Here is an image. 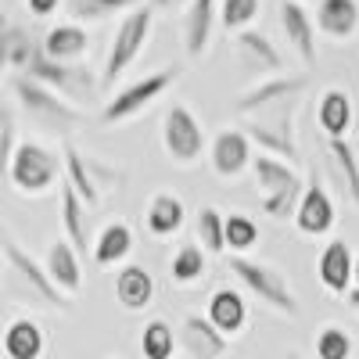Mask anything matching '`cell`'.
I'll return each instance as SVG.
<instances>
[{
	"instance_id": "6da1fadb",
	"label": "cell",
	"mask_w": 359,
	"mask_h": 359,
	"mask_svg": "<svg viewBox=\"0 0 359 359\" xmlns=\"http://www.w3.org/2000/svg\"><path fill=\"white\" fill-rule=\"evenodd\" d=\"M0 259H4V284H8V291L18 298V302L69 313V298L50 284L47 269L29 255L8 230H0Z\"/></svg>"
},
{
	"instance_id": "7a4b0ae2",
	"label": "cell",
	"mask_w": 359,
	"mask_h": 359,
	"mask_svg": "<svg viewBox=\"0 0 359 359\" xmlns=\"http://www.w3.org/2000/svg\"><path fill=\"white\" fill-rule=\"evenodd\" d=\"M15 97L18 104L25 108V115L33 118V123H40L43 130L50 133H69L72 126L83 123V111L76 104H69L65 97H57L54 90H47L43 83L29 79V76H15Z\"/></svg>"
},
{
	"instance_id": "3957f363",
	"label": "cell",
	"mask_w": 359,
	"mask_h": 359,
	"mask_svg": "<svg viewBox=\"0 0 359 359\" xmlns=\"http://www.w3.org/2000/svg\"><path fill=\"white\" fill-rule=\"evenodd\" d=\"M230 269L241 280L259 302H266L269 309H277L280 316H298V302H294V291L287 284V277L273 266H262V262H252L245 255H230Z\"/></svg>"
},
{
	"instance_id": "277c9868",
	"label": "cell",
	"mask_w": 359,
	"mask_h": 359,
	"mask_svg": "<svg viewBox=\"0 0 359 359\" xmlns=\"http://www.w3.org/2000/svg\"><path fill=\"white\" fill-rule=\"evenodd\" d=\"M294 111H298V101H287V104H277L273 108V118H248V140L262 144L266 151L262 155H273L280 162H287L291 169L302 162V151H298V137H294Z\"/></svg>"
},
{
	"instance_id": "5b68a950",
	"label": "cell",
	"mask_w": 359,
	"mask_h": 359,
	"mask_svg": "<svg viewBox=\"0 0 359 359\" xmlns=\"http://www.w3.org/2000/svg\"><path fill=\"white\" fill-rule=\"evenodd\" d=\"M57 172H62V162H57L43 144L18 140L15 155H11V165H8V180H11L15 191H22V194H43V191L54 187Z\"/></svg>"
},
{
	"instance_id": "8992f818",
	"label": "cell",
	"mask_w": 359,
	"mask_h": 359,
	"mask_svg": "<svg viewBox=\"0 0 359 359\" xmlns=\"http://www.w3.org/2000/svg\"><path fill=\"white\" fill-rule=\"evenodd\" d=\"M22 76L43 83L47 90H54L57 97H69V101H90L97 94V79H94L90 69H79V65L72 69V65H62V62H50L40 47H36L33 57H29V65H25Z\"/></svg>"
},
{
	"instance_id": "52a82bcc",
	"label": "cell",
	"mask_w": 359,
	"mask_h": 359,
	"mask_svg": "<svg viewBox=\"0 0 359 359\" xmlns=\"http://www.w3.org/2000/svg\"><path fill=\"white\" fill-rule=\"evenodd\" d=\"M147 33H151V8H133V11L123 18V25H118L115 40H111L108 62H104V76H101L104 86H111V83L140 57V50H144V43H147Z\"/></svg>"
},
{
	"instance_id": "ba28073f",
	"label": "cell",
	"mask_w": 359,
	"mask_h": 359,
	"mask_svg": "<svg viewBox=\"0 0 359 359\" xmlns=\"http://www.w3.org/2000/svg\"><path fill=\"white\" fill-rule=\"evenodd\" d=\"M176 65H169V69H162V72H151V76H144V79H137V83H130V86H123L118 94L104 104V111H101V118L108 126H115V123H126V118H133L137 111H144L151 101H158L165 90L176 83Z\"/></svg>"
},
{
	"instance_id": "9c48e42d",
	"label": "cell",
	"mask_w": 359,
	"mask_h": 359,
	"mask_svg": "<svg viewBox=\"0 0 359 359\" xmlns=\"http://www.w3.org/2000/svg\"><path fill=\"white\" fill-rule=\"evenodd\" d=\"M162 144L176 165H194L205 151V133H201L198 115L184 104H172L162 123Z\"/></svg>"
},
{
	"instance_id": "30bf717a",
	"label": "cell",
	"mask_w": 359,
	"mask_h": 359,
	"mask_svg": "<svg viewBox=\"0 0 359 359\" xmlns=\"http://www.w3.org/2000/svg\"><path fill=\"white\" fill-rule=\"evenodd\" d=\"M309 79L306 76H273V79H259L255 86H248L245 94H237L233 111L248 115V111H262V108H277L287 101H298V94H306Z\"/></svg>"
},
{
	"instance_id": "8fae6325",
	"label": "cell",
	"mask_w": 359,
	"mask_h": 359,
	"mask_svg": "<svg viewBox=\"0 0 359 359\" xmlns=\"http://www.w3.org/2000/svg\"><path fill=\"white\" fill-rule=\"evenodd\" d=\"M233 54H237V62H241V69L248 76H259V79L284 76V57L273 43H269L266 33H255V29L233 33Z\"/></svg>"
},
{
	"instance_id": "7c38bea8",
	"label": "cell",
	"mask_w": 359,
	"mask_h": 359,
	"mask_svg": "<svg viewBox=\"0 0 359 359\" xmlns=\"http://www.w3.org/2000/svg\"><path fill=\"white\" fill-rule=\"evenodd\" d=\"M334 223H338L334 201H331V194H327V187L320 184V176L313 172L309 187L302 191V201H298V208H294V226L306 237H323V233H331Z\"/></svg>"
},
{
	"instance_id": "4fadbf2b",
	"label": "cell",
	"mask_w": 359,
	"mask_h": 359,
	"mask_svg": "<svg viewBox=\"0 0 359 359\" xmlns=\"http://www.w3.org/2000/svg\"><path fill=\"white\" fill-rule=\"evenodd\" d=\"M62 165H65V184L76 191V198L83 201V205H97L101 201V176L104 180H115L118 172H111V169H104V165H97L94 158H86L76 144H65V158H62Z\"/></svg>"
},
{
	"instance_id": "5bb4252c",
	"label": "cell",
	"mask_w": 359,
	"mask_h": 359,
	"mask_svg": "<svg viewBox=\"0 0 359 359\" xmlns=\"http://www.w3.org/2000/svg\"><path fill=\"white\" fill-rule=\"evenodd\" d=\"M176 345H184L187 359H223L230 348V338L219 334L205 316H187L176 331Z\"/></svg>"
},
{
	"instance_id": "9a60e30c",
	"label": "cell",
	"mask_w": 359,
	"mask_h": 359,
	"mask_svg": "<svg viewBox=\"0 0 359 359\" xmlns=\"http://www.w3.org/2000/svg\"><path fill=\"white\" fill-rule=\"evenodd\" d=\"M208 158H212L216 176H223V180L241 176V172L252 165V147H248L245 130H223V133H216Z\"/></svg>"
},
{
	"instance_id": "2e32d148",
	"label": "cell",
	"mask_w": 359,
	"mask_h": 359,
	"mask_svg": "<svg viewBox=\"0 0 359 359\" xmlns=\"http://www.w3.org/2000/svg\"><path fill=\"white\" fill-rule=\"evenodd\" d=\"M280 25H284V36L294 47V54L313 69L316 65V36H313V18L306 15V4L284 0L280 4Z\"/></svg>"
},
{
	"instance_id": "e0dca14e",
	"label": "cell",
	"mask_w": 359,
	"mask_h": 359,
	"mask_svg": "<svg viewBox=\"0 0 359 359\" xmlns=\"http://www.w3.org/2000/svg\"><path fill=\"white\" fill-rule=\"evenodd\" d=\"M216 0H191L184 8V47L191 57H201L208 50V40H212V29H216Z\"/></svg>"
},
{
	"instance_id": "ac0fdd59",
	"label": "cell",
	"mask_w": 359,
	"mask_h": 359,
	"mask_svg": "<svg viewBox=\"0 0 359 359\" xmlns=\"http://www.w3.org/2000/svg\"><path fill=\"white\" fill-rule=\"evenodd\" d=\"M205 320L216 327L219 334H237L241 327L248 323V302H245V294L241 291H233V287H219L212 298H208V313Z\"/></svg>"
},
{
	"instance_id": "d6986e66",
	"label": "cell",
	"mask_w": 359,
	"mask_h": 359,
	"mask_svg": "<svg viewBox=\"0 0 359 359\" xmlns=\"http://www.w3.org/2000/svg\"><path fill=\"white\" fill-rule=\"evenodd\" d=\"M43 269H47L50 284L62 291L65 298L83 291V266H79V255H76V248H72L69 241H54V245H50Z\"/></svg>"
},
{
	"instance_id": "ffe728a7",
	"label": "cell",
	"mask_w": 359,
	"mask_h": 359,
	"mask_svg": "<svg viewBox=\"0 0 359 359\" xmlns=\"http://www.w3.org/2000/svg\"><path fill=\"white\" fill-rule=\"evenodd\" d=\"M352 252L345 241H331L323 252H320V262H316V273H320V284L331 291V294H348V284H352Z\"/></svg>"
},
{
	"instance_id": "44dd1931",
	"label": "cell",
	"mask_w": 359,
	"mask_h": 359,
	"mask_svg": "<svg viewBox=\"0 0 359 359\" xmlns=\"http://www.w3.org/2000/svg\"><path fill=\"white\" fill-rule=\"evenodd\" d=\"M115 298H118V306H123L126 313L147 309V306H151V298H155L151 273H147L144 266H123V269H118V277H115Z\"/></svg>"
},
{
	"instance_id": "7402d4cb",
	"label": "cell",
	"mask_w": 359,
	"mask_h": 359,
	"mask_svg": "<svg viewBox=\"0 0 359 359\" xmlns=\"http://www.w3.org/2000/svg\"><path fill=\"white\" fill-rule=\"evenodd\" d=\"M43 348H47V334L36 320L18 316L8 323V331H4V355L8 359H40Z\"/></svg>"
},
{
	"instance_id": "603a6c76",
	"label": "cell",
	"mask_w": 359,
	"mask_h": 359,
	"mask_svg": "<svg viewBox=\"0 0 359 359\" xmlns=\"http://www.w3.org/2000/svg\"><path fill=\"white\" fill-rule=\"evenodd\" d=\"M316 29L327 36H334V40H348L359 29V4L355 0H320Z\"/></svg>"
},
{
	"instance_id": "cb8c5ba5",
	"label": "cell",
	"mask_w": 359,
	"mask_h": 359,
	"mask_svg": "<svg viewBox=\"0 0 359 359\" xmlns=\"http://www.w3.org/2000/svg\"><path fill=\"white\" fill-rule=\"evenodd\" d=\"M86 43H90V40H86V29L76 25V22H65V25H54L50 33L43 36L40 50L50 57V62L69 65V62H76V57L86 54Z\"/></svg>"
},
{
	"instance_id": "d4e9b609",
	"label": "cell",
	"mask_w": 359,
	"mask_h": 359,
	"mask_svg": "<svg viewBox=\"0 0 359 359\" xmlns=\"http://www.w3.org/2000/svg\"><path fill=\"white\" fill-rule=\"evenodd\" d=\"M316 123L331 140H341L348 133V126H352V101H348L345 90H323L320 104H316Z\"/></svg>"
},
{
	"instance_id": "484cf974",
	"label": "cell",
	"mask_w": 359,
	"mask_h": 359,
	"mask_svg": "<svg viewBox=\"0 0 359 359\" xmlns=\"http://www.w3.org/2000/svg\"><path fill=\"white\" fill-rule=\"evenodd\" d=\"M252 172H255V184H259L262 198L302 184V180H298V169H291L287 162H280L273 155H252Z\"/></svg>"
},
{
	"instance_id": "4316f807",
	"label": "cell",
	"mask_w": 359,
	"mask_h": 359,
	"mask_svg": "<svg viewBox=\"0 0 359 359\" xmlns=\"http://www.w3.org/2000/svg\"><path fill=\"white\" fill-rule=\"evenodd\" d=\"M327 158H331V169L341 180L348 201L359 205V151L341 137V140H327Z\"/></svg>"
},
{
	"instance_id": "83f0119b",
	"label": "cell",
	"mask_w": 359,
	"mask_h": 359,
	"mask_svg": "<svg viewBox=\"0 0 359 359\" xmlns=\"http://www.w3.org/2000/svg\"><path fill=\"white\" fill-rule=\"evenodd\" d=\"M187 219V208L176 194H155L147 205V230L155 237H172Z\"/></svg>"
},
{
	"instance_id": "f1b7e54d",
	"label": "cell",
	"mask_w": 359,
	"mask_h": 359,
	"mask_svg": "<svg viewBox=\"0 0 359 359\" xmlns=\"http://www.w3.org/2000/svg\"><path fill=\"white\" fill-rule=\"evenodd\" d=\"M130 252H133V230L126 223H108L94 241V262L97 266H115Z\"/></svg>"
},
{
	"instance_id": "f546056e",
	"label": "cell",
	"mask_w": 359,
	"mask_h": 359,
	"mask_svg": "<svg viewBox=\"0 0 359 359\" xmlns=\"http://www.w3.org/2000/svg\"><path fill=\"white\" fill-rule=\"evenodd\" d=\"M62 226H65V241L79 252L90 248V237H86V216H83V201L76 198V191L69 184H62Z\"/></svg>"
},
{
	"instance_id": "4dcf8cb0",
	"label": "cell",
	"mask_w": 359,
	"mask_h": 359,
	"mask_svg": "<svg viewBox=\"0 0 359 359\" xmlns=\"http://www.w3.org/2000/svg\"><path fill=\"white\" fill-rule=\"evenodd\" d=\"M176 352V331L165 320H147L140 331V355L144 359H172Z\"/></svg>"
},
{
	"instance_id": "1f68e13d",
	"label": "cell",
	"mask_w": 359,
	"mask_h": 359,
	"mask_svg": "<svg viewBox=\"0 0 359 359\" xmlns=\"http://www.w3.org/2000/svg\"><path fill=\"white\" fill-rule=\"evenodd\" d=\"M223 241H226V252H233V255H245L248 248H255V241H259L255 219L241 216V212L223 216Z\"/></svg>"
},
{
	"instance_id": "d6a6232c",
	"label": "cell",
	"mask_w": 359,
	"mask_h": 359,
	"mask_svg": "<svg viewBox=\"0 0 359 359\" xmlns=\"http://www.w3.org/2000/svg\"><path fill=\"white\" fill-rule=\"evenodd\" d=\"M169 273L176 284H194L205 277V248L201 245H184L176 248L172 262H169Z\"/></svg>"
},
{
	"instance_id": "836d02e7",
	"label": "cell",
	"mask_w": 359,
	"mask_h": 359,
	"mask_svg": "<svg viewBox=\"0 0 359 359\" xmlns=\"http://www.w3.org/2000/svg\"><path fill=\"white\" fill-rule=\"evenodd\" d=\"M133 8H137L133 0H69V15L76 22H97V18H111Z\"/></svg>"
},
{
	"instance_id": "e575fe53",
	"label": "cell",
	"mask_w": 359,
	"mask_h": 359,
	"mask_svg": "<svg viewBox=\"0 0 359 359\" xmlns=\"http://www.w3.org/2000/svg\"><path fill=\"white\" fill-rule=\"evenodd\" d=\"M198 241H201V248H205V252H212V255L226 252V241H223V216H219V208H212V205H201V208H198Z\"/></svg>"
},
{
	"instance_id": "d590c367",
	"label": "cell",
	"mask_w": 359,
	"mask_h": 359,
	"mask_svg": "<svg viewBox=\"0 0 359 359\" xmlns=\"http://www.w3.org/2000/svg\"><path fill=\"white\" fill-rule=\"evenodd\" d=\"M259 15V0H223L219 4V25L230 33H245Z\"/></svg>"
},
{
	"instance_id": "8d00e7d4",
	"label": "cell",
	"mask_w": 359,
	"mask_h": 359,
	"mask_svg": "<svg viewBox=\"0 0 359 359\" xmlns=\"http://www.w3.org/2000/svg\"><path fill=\"white\" fill-rule=\"evenodd\" d=\"M352 355V338L341 327H323L316 334V359H348Z\"/></svg>"
},
{
	"instance_id": "74e56055",
	"label": "cell",
	"mask_w": 359,
	"mask_h": 359,
	"mask_svg": "<svg viewBox=\"0 0 359 359\" xmlns=\"http://www.w3.org/2000/svg\"><path fill=\"white\" fill-rule=\"evenodd\" d=\"M15 111L8 101H0V180H8V165H11V155H15Z\"/></svg>"
},
{
	"instance_id": "f35d334b",
	"label": "cell",
	"mask_w": 359,
	"mask_h": 359,
	"mask_svg": "<svg viewBox=\"0 0 359 359\" xmlns=\"http://www.w3.org/2000/svg\"><path fill=\"white\" fill-rule=\"evenodd\" d=\"M302 184L298 187H287V191H280V194H269V198H262V212L266 216H273V219H294V208H298V201H302Z\"/></svg>"
},
{
	"instance_id": "ab89813d",
	"label": "cell",
	"mask_w": 359,
	"mask_h": 359,
	"mask_svg": "<svg viewBox=\"0 0 359 359\" xmlns=\"http://www.w3.org/2000/svg\"><path fill=\"white\" fill-rule=\"evenodd\" d=\"M33 54H36L33 36H29L22 25H11V50H8V65H11V69H18V76H22Z\"/></svg>"
},
{
	"instance_id": "60d3db41",
	"label": "cell",
	"mask_w": 359,
	"mask_h": 359,
	"mask_svg": "<svg viewBox=\"0 0 359 359\" xmlns=\"http://www.w3.org/2000/svg\"><path fill=\"white\" fill-rule=\"evenodd\" d=\"M8 50H11V22L8 15H0V72L8 69Z\"/></svg>"
},
{
	"instance_id": "b9f144b4",
	"label": "cell",
	"mask_w": 359,
	"mask_h": 359,
	"mask_svg": "<svg viewBox=\"0 0 359 359\" xmlns=\"http://www.w3.org/2000/svg\"><path fill=\"white\" fill-rule=\"evenodd\" d=\"M29 4V11H33L36 18H47V15H54L57 8H62V0H25Z\"/></svg>"
},
{
	"instance_id": "7bdbcfd3",
	"label": "cell",
	"mask_w": 359,
	"mask_h": 359,
	"mask_svg": "<svg viewBox=\"0 0 359 359\" xmlns=\"http://www.w3.org/2000/svg\"><path fill=\"white\" fill-rule=\"evenodd\" d=\"M151 8H158V11H180V8H187L191 0H147Z\"/></svg>"
},
{
	"instance_id": "ee69618b",
	"label": "cell",
	"mask_w": 359,
	"mask_h": 359,
	"mask_svg": "<svg viewBox=\"0 0 359 359\" xmlns=\"http://www.w3.org/2000/svg\"><path fill=\"white\" fill-rule=\"evenodd\" d=\"M345 298H348V306H352V309H355V313H359V287H355V291H348V294H345Z\"/></svg>"
},
{
	"instance_id": "f6af8a7d",
	"label": "cell",
	"mask_w": 359,
	"mask_h": 359,
	"mask_svg": "<svg viewBox=\"0 0 359 359\" xmlns=\"http://www.w3.org/2000/svg\"><path fill=\"white\" fill-rule=\"evenodd\" d=\"M352 280H355V287H359V259H355V266H352Z\"/></svg>"
},
{
	"instance_id": "bcb514c9",
	"label": "cell",
	"mask_w": 359,
	"mask_h": 359,
	"mask_svg": "<svg viewBox=\"0 0 359 359\" xmlns=\"http://www.w3.org/2000/svg\"><path fill=\"white\" fill-rule=\"evenodd\" d=\"M284 359H302V355H298V352H284Z\"/></svg>"
}]
</instances>
